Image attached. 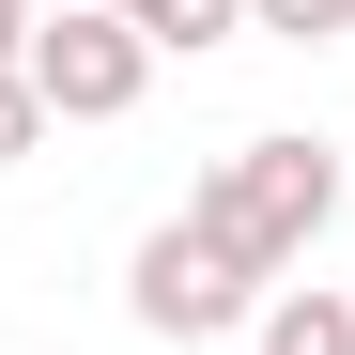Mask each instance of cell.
Wrapping results in <instances>:
<instances>
[{"instance_id": "4", "label": "cell", "mask_w": 355, "mask_h": 355, "mask_svg": "<svg viewBox=\"0 0 355 355\" xmlns=\"http://www.w3.org/2000/svg\"><path fill=\"white\" fill-rule=\"evenodd\" d=\"M263 355H355V293L278 278V293H263Z\"/></svg>"}, {"instance_id": "6", "label": "cell", "mask_w": 355, "mask_h": 355, "mask_svg": "<svg viewBox=\"0 0 355 355\" xmlns=\"http://www.w3.org/2000/svg\"><path fill=\"white\" fill-rule=\"evenodd\" d=\"M248 31H278V46H340L355 0H248Z\"/></svg>"}, {"instance_id": "3", "label": "cell", "mask_w": 355, "mask_h": 355, "mask_svg": "<svg viewBox=\"0 0 355 355\" xmlns=\"http://www.w3.org/2000/svg\"><path fill=\"white\" fill-rule=\"evenodd\" d=\"M124 309H139L155 340H232V324H263V278L232 263L216 232L155 216V232H139V263H124Z\"/></svg>"}, {"instance_id": "7", "label": "cell", "mask_w": 355, "mask_h": 355, "mask_svg": "<svg viewBox=\"0 0 355 355\" xmlns=\"http://www.w3.org/2000/svg\"><path fill=\"white\" fill-rule=\"evenodd\" d=\"M31 139H46V108H31V78H0V170H16Z\"/></svg>"}, {"instance_id": "5", "label": "cell", "mask_w": 355, "mask_h": 355, "mask_svg": "<svg viewBox=\"0 0 355 355\" xmlns=\"http://www.w3.org/2000/svg\"><path fill=\"white\" fill-rule=\"evenodd\" d=\"M108 16H124L155 62H201V46H232V31H248V0H108Z\"/></svg>"}, {"instance_id": "8", "label": "cell", "mask_w": 355, "mask_h": 355, "mask_svg": "<svg viewBox=\"0 0 355 355\" xmlns=\"http://www.w3.org/2000/svg\"><path fill=\"white\" fill-rule=\"evenodd\" d=\"M31 62V0H0V78H16Z\"/></svg>"}, {"instance_id": "1", "label": "cell", "mask_w": 355, "mask_h": 355, "mask_svg": "<svg viewBox=\"0 0 355 355\" xmlns=\"http://www.w3.org/2000/svg\"><path fill=\"white\" fill-rule=\"evenodd\" d=\"M186 232H216V248L278 293V278L340 232V155H324V139H232L201 186H186Z\"/></svg>"}, {"instance_id": "2", "label": "cell", "mask_w": 355, "mask_h": 355, "mask_svg": "<svg viewBox=\"0 0 355 355\" xmlns=\"http://www.w3.org/2000/svg\"><path fill=\"white\" fill-rule=\"evenodd\" d=\"M16 78H31L46 124H124V108L155 93V46L108 16V0H62V16H31V62Z\"/></svg>"}]
</instances>
